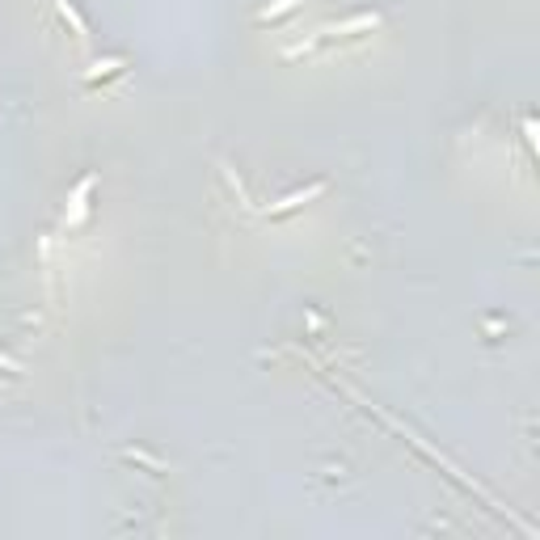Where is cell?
Masks as SVG:
<instances>
[{"label": "cell", "instance_id": "1", "mask_svg": "<svg viewBox=\"0 0 540 540\" xmlns=\"http://www.w3.org/2000/svg\"><path fill=\"white\" fill-rule=\"evenodd\" d=\"M321 194H325V182H313L309 190H295V194H287L283 202H275V207H270V216H287V211L304 207V202H313V198H321Z\"/></svg>", "mask_w": 540, "mask_h": 540}, {"label": "cell", "instance_id": "2", "mask_svg": "<svg viewBox=\"0 0 540 540\" xmlns=\"http://www.w3.org/2000/svg\"><path fill=\"white\" fill-rule=\"evenodd\" d=\"M55 5H59V13H63V21H72V30H76V39H89V25H85V17L72 9V5H68V0H55Z\"/></svg>", "mask_w": 540, "mask_h": 540}, {"label": "cell", "instance_id": "3", "mask_svg": "<svg viewBox=\"0 0 540 540\" xmlns=\"http://www.w3.org/2000/svg\"><path fill=\"white\" fill-rule=\"evenodd\" d=\"M118 68H123V59H106V63H97L89 76H110V72H118Z\"/></svg>", "mask_w": 540, "mask_h": 540}]
</instances>
